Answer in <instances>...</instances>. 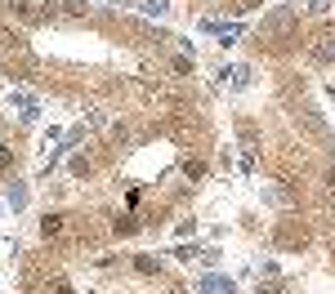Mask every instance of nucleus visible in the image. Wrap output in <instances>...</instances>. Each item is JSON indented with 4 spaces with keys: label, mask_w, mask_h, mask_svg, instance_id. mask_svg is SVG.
Segmentation results:
<instances>
[{
    "label": "nucleus",
    "mask_w": 335,
    "mask_h": 294,
    "mask_svg": "<svg viewBox=\"0 0 335 294\" xmlns=\"http://www.w3.org/2000/svg\"><path fill=\"white\" fill-rule=\"evenodd\" d=\"M63 228V223H58V214H50V218H45V223H40V232H45V236H54V232Z\"/></svg>",
    "instance_id": "obj_1"
}]
</instances>
